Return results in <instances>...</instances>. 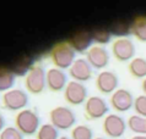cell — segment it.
<instances>
[{
  "label": "cell",
  "instance_id": "cb8c5ba5",
  "mask_svg": "<svg viewBox=\"0 0 146 139\" xmlns=\"http://www.w3.org/2000/svg\"><path fill=\"white\" fill-rule=\"evenodd\" d=\"M71 139H93V132L88 126L79 125L71 129Z\"/></svg>",
  "mask_w": 146,
  "mask_h": 139
},
{
  "label": "cell",
  "instance_id": "4dcf8cb0",
  "mask_svg": "<svg viewBox=\"0 0 146 139\" xmlns=\"http://www.w3.org/2000/svg\"><path fill=\"white\" fill-rule=\"evenodd\" d=\"M93 139H106V138H102V137H97V138H93Z\"/></svg>",
  "mask_w": 146,
  "mask_h": 139
},
{
  "label": "cell",
  "instance_id": "d6986e66",
  "mask_svg": "<svg viewBox=\"0 0 146 139\" xmlns=\"http://www.w3.org/2000/svg\"><path fill=\"white\" fill-rule=\"evenodd\" d=\"M127 126L136 136H146V118L145 117L133 115L129 117Z\"/></svg>",
  "mask_w": 146,
  "mask_h": 139
},
{
  "label": "cell",
  "instance_id": "7c38bea8",
  "mask_svg": "<svg viewBox=\"0 0 146 139\" xmlns=\"http://www.w3.org/2000/svg\"><path fill=\"white\" fill-rule=\"evenodd\" d=\"M133 94L124 88H118L111 95V106L117 112H127L134 105Z\"/></svg>",
  "mask_w": 146,
  "mask_h": 139
},
{
  "label": "cell",
  "instance_id": "7a4b0ae2",
  "mask_svg": "<svg viewBox=\"0 0 146 139\" xmlns=\"http://www.w3.org/2000/svg\"><path fill=\"white\" fill-rule=\"evenodd\" d=\"M15 127L23 136H33L40 127V121L37 112L31 109H23L15 116Z\"/></svg>",
  "mask_w": 146,
  "mask_h": 139
},
{
  "label": "cell",
  "instance_id": "f546056e",
  "mask_svg": "<svg viewBox=\"0 0 146 139\" xmlns=\"http://www.w3.org/2000/svg\"><path fill=\"white\" fill-rule=\"evenodd\" d=\"M59 139H71V138H69V137H59Z\"/></svg>",
  "mask_w": 146,
  "mask_h": 139
},
{
  "label": "cell",
  "instance_id": "ba28073f",
  "mask_svg": "<svg viewBox=\"0 0 146 139\" xmlns=\"http://www.w3.org/2000/svg\"><path fill=\"white\" fill-rule=\"evenodd\" d=\"M135 45L129 38H118L112 44V54L119 62L131 61L135 56Z\"/></svg>",
  "mask_w": 146,
  "mask_h": 139
},
{
  "label": "cell",
  "instance_id": "83f0119b",
  "mask_svg": "<svg viewBox=\"0 0 146 139\" xmlns=\"http://www.w3.org/2000/svg\"><path fill=\"white\" fill-rule=\"evenodd\" d=\"M141 89L144 92V95H146V78L143 79V83H141Z\"/></svg>",
  "mask_w": 146,
  "mask_h": 139
},
{
  "label": "cell",
  "instance_id": "6da1fadb",
  "mask_svg": "<svg viewBox=\"0 0 146 139\" xmlns=\"http://www.w3.org/2000/svg\"><path fill=\"white\" fill-rule=\"evenodd\" d=\"M49 56L54 66L59 70H63V71L66 68H70L71 65L76 60L75 59L76 52L71 48L68 40L58 42L56 44H54L53 48L50 49Z\"/></svg>",
  "mask_w": 146,
  "mask_h": 139
},
{
  "label": "cell",
  "instance_id": "277c9868",
  "mask_svg": "<svg viewBox=\"0 0 146 139\" xmlns=\"http://www.w3.org/2000/svg\"><path fill=\"white\" fill-rule=\"evenodd\" d=\"M49 120H50V123L56 129L66 130L75 125L76 116L70 108H66V106H56V108L50 110Z\"/></svg>",
  "mask_w": 146,
  "mask_h": 139
},
{
  "label": "cell",
  "instance_id": "e0dca14e",
  "mask_svg": "<svg viewBox=\"0 0 146 139\" xmlns=\"http://www.w3.org/2000/svg\"><path fill=\"white\" fill-rule=\"evenodd\" d=\"M16 82L15 73L11 71V68L6 66H0V92H9L13 89Z\"/></svg>",
  "mask_w": 146,
  "mask_h": 139
},
{
  "label": "cell",
  "instance_id": "484cf974",
  "mask_svg": "<svg viewBox=\"0 0 146 139\" xmlns=\"http://www.w3.org/2000/svg\"><path fill=\"white\" fill-rule=\"evenodd\" d=\"M0 139H23V134L16 127H5L0 133Z\"/></svg>",
  "mask_w": 146,
  "mask_h": 139
},
{
  "label": "cell",
  "instance_id": "f1b7e54d",
  "mask_svg": "<svg viewBox=\"0 0 146 139\" xmlns=\"http://www.w3.org/2000/svg\"><path fill=\"white\" fill-rule=\"evenodd\" d=\"M131 139H146V136H134Z\"/></svg>",
  "mask_w": 146,
  "mask_h": 139
},
{
  "label": "cell",
  "instance_id": "2e32d148",
  "mask_svg": "<svg viewBox=\"0 0 146 139\" xmlns=\"http://www.w3.org/2000/svg\"><path fill=\"white\" fill-rule=\"evenodd\" d=\"M130 32L139 42L146 43V16H135L130 22Z\"/></svg>",
  "mask_w": 146,
  "mask_h": 139
},
{
  "label": "cell",
  "instance_id": "30bf717a",
  "mask_svg": "<svg viewBox=\"0 0 146 139\" xmlns=\"http://www.w3.org/2000/svg\"><path fill=\"white\" fill-rule=\"evenodd\" d=\"M119 85L118 76L112 71H101L96 77V88L102 94H113Z\"/></svg>",
  "mask_w": 146,
  "mask_h": 139
},
{
  "label": "cell",
  "instance_id": "4316f807",
  "mask_svg": "<svg viewBox=\"0 0 146 139\" xmlns=\"http://www.w3.org/2000/svg\"><path fill=\"white\" fill-rule=\"evenodd\" d=\"M4 128H5V120H4L1 113H0V133L4 130Z\"/></svg>",
  "mask_w": 146,
  "mask_h": 139
},
{
  "label": "cell",
  "instance_id": "44dd1931",
  "mask_svg": "<svg viewBox=\"0 0 146 139\" xmlns=\"http://www.w3.org/2000/svg\"><path fill=\"white\" fill-rule=\"evenodd\" d=\"M32 66L33 65H32L30 56H22L17 59V61H15V64L11 67V71L15 73V76H26Z\"/></svg>",
  "mask_w": 146,
  "mask_h": 139
},
{
  "label": "cell",
  "instance_id": "5b68a950",
  "mask_svg": "<svg viewBox=\"0 0 146 139\" xmlns=\"http://www.w3.org/2000/svg\"><path fill=\"white\" fill-rule=\"evenodd\" d=\"M3 106L9 111H21L28 104V95L25 90L13 88L11 90L3 94Z\"/></svg>",
  "mask_w": 146,
  "mask_h": 139
},
{
  "label": "cell",
  "instance_id": "4fadbf2b",
  "mask_svg": "<svg viewBox=\"0 0 146 139\" xmlns=\"http://www.w3.org/2000/svg\"><path fill=\"white\" fill-rule=\"evenodd\" d=\"M86 60L92 68L102 70L106 68L109 64V52L106 48L101 45H95L88 49L86 52Z\"/></svg>",
  "mask_w": 146,
  "mask_h": 139
},
{
  "label": "cell",
  "instance_id": "9c48e42d",
  "mask_svg": "<svg viewBox=\"0 0 146 139\" xmlns=\"http://www.w3.org/2000/svg\"><path fill=\"white\" fill-rule=\"evenodd\" d=\"M64 99L68 104L74 106L84 104L87 100V88L84 85V83H80V82H68L64 89Z\"/></svg>",
  "mask_w": 146,
  "mask_h": 139
},
{
  "label": "cell",
  "instance_id": "ffe728a7",
  "mask_svg": "<svg viewBox=\"0 0 146 139\" xmlns=\"http://www.w3.org/2000/svg\"><path fill=\"white\" fill-rule=\"evenodd\" d=\"M112 35H117L119 38H127V35L131 34L130 32V22L125 21V20H118V21L113 22L109 27Z\"/></svg>",
  "mask_w": 146,
  "mask_h": 139
},
{
  "label": "cell",
  "instance_id": "52a82bcc",
  "mask_svg": "<svg viewBox=\"0 0 146 139\" xmlns=\"http://www.w3.org/2000/svg\"><path fill=\"white\" fill-rule=\"evenodd\" d=\"M85 116L87 120H100L104 117L109 111L108 104L101 96H90L85 101Z\"/></svg>",
  "mask_w": 146,
  "mask_h": 139
},
{
  "label": "cell",
  "instance_id": "9a60e30c",
  "mask_svg": "<svg viewBox=\"0 0 146 139\" xmlns=\"http://www.w3.org/2000/svg\"><path fill=\"white\" fill-rule=\"evenodd\" d=\"M69 75L72 81L84 83L92 77V67L86 59H76L75 62L69 68Z\"/></svg>",
  "mask_w": 146,
  "mask_h": 139
},
{
  "label": "cell",
  "instance_id": "ac0fdd59",
  "mask_svg": "<svg viewBox=\"0 0 146 139\" xmlns=\"http://www.w3.org/2000/svg\"><path fill=\"white\" fill-rule=\"evenodd\" d=\"M128 71L134 78H146V59L134 58L128 65Z\"/></svg>",
  "mask_w": 146,
  "mask_h": 139
},
{
  "label": "cell",
  "instance_id": "7402d4cb",
  "mask_svg": "<svg viewBox=\"0 0 146 139\" xmlns=\"http://www.w3.org/2000/svg\"><path fill=\"white\" fill-rule=\"evenodd\" d=\"M91 34H92V39L93 42L98 45H104L111 42V37L112 33L109 31V28H104V27H97L91 30Z\"/></svg>",
  "mask_w": 146,
  "mask_h": 139
},
{
  "label": "cell",
  "instance_id": "603a6c76",
  "mask_svg": "<svg viewBox=\"0 0 146 139\" xmlns=\"http://www.w3.org/2000/svg\"><path fill=\"white\" fill-rule=\"evenodd\" d=\"M36 139H59V129H56L50 122L44 123L36 133Z\"/></svg>",
  "mask_w": 146,
  "mask_h": 139
},
{
  "label": "cell",
  "instance_id": "8992f818",
  "mask_svg": "<svg viewBox=\"0 0 146 139\" xmlns=\"http://www.w3.org/2000/svg\"><path fill=\"white\" fill-rule=\"evenodd\" d=\"M102 127L107 137L112 139H118L125 133L128 126L123 117H120L117 113H108L103 120Z\"/></svg>",
  "mask_w": 146,
  "mask_h": 139
},
{
  "label": "cell",
  "instance_id": "8fae6325",
  "mask_svg": "<svg viewBox=\"0 0 146 139\" xmlns=\"http://www.w3.org/2000/svg\"><path fill=\"white\" fill-rule=\"evenodd\" d=\"M69 44L75 50V52L79 54H86L88 49L91 48V44L93 43L91 31L88 30H78L70 35L68 39Z\"/></svg>",
  "mask_w": 146,
  "mask_h": 139
},
{
  "label": "cell",
  "instance_id": "d4e9b609",
  "mask_svg": "<svg viewBox=\"0 0 146 139\" xmlns=\"http://www.w3.org/2000/svg\"><path fill=\"white\" fill-rule=\"evenodd\" d=\"M134 111L136 112L137 116L146 118V95H139L134 99L133 105Z\"/></svg>",
  "mask_w": 146,
  "mask_h": 139
},
{
  "label": "cell",
  "instance_id": "5bb4252c",
  "mask_svg": "<svg viewBox=\"0 0 146 139\" xmlns=\"http://www.w3.org/2000/svg\"><path fill=\"white\" fill-rule=\"evenodd\" d=\"M46 83H47V88L50 92L58 93L64 90L68 84V78H66L65 72L56 67L49 68L46 73Z\"/></svg>",
  "mask_w": 146,
  "mask_h": 139
},
{
  "label": "cell",
  "instance_id": "3957f363",
  "mask_svg": "<svg viewBox=\"0 0 146 139\" xmlns=\"http://www.w3.org/2000/svg\"><path fill=\"white\" fill-rule=\"evenodd\" d=\"M46 73L47 71H44L43 66L33 65L30 71H28V73L25 76V87L27 89V92H30L31 94H35V95L43 93V90L47 88Z\"/></svg>",
  "mask_w": 146,
  "mask_h": 139
}]
</instances>
